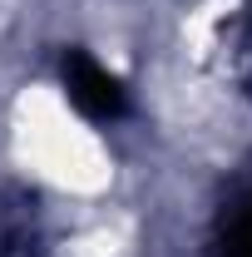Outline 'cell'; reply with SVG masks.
Masks as SVG:
<instances>
[{"mask_svg":"<svg viewBox=\"0 0 252 257\" xmlns=\"http://www.w3.org/2000/svg\"><path fill=\"white\" fill-rule=\"evenodd\" d=\"M64 94H69V104L79 114H89V119H119L124 114V84L99 60L79 55V50L64 55Z\"/></svg>","mask_w":252,"mask_h":257,"instance_id":"1","label":"cell"},{"mask_svg":"<svg viewBox=\"0 0 252 257\" xmlns=\"http://www.w3.org/2000/svg\"><path fill=\"white\" fill-rule=\"evenodd\" d=\"M222 257H252V208L232 218V227H227V247H222Z\"/></svg>","mask_w":252,"mask_h":257,"instance_id":"2","label":"cell"}]
</instances>
